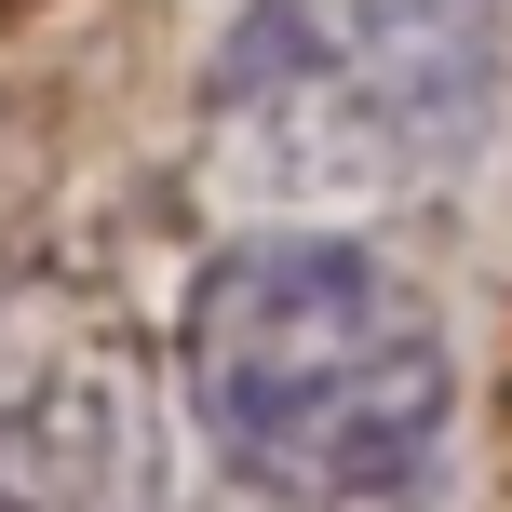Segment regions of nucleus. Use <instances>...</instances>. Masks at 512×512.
<instances>
[{
    "label": "nucleus",
    "instance_id": "obj_1",
    "mask_svg": "<svg viewBox=\"0 0 512 512\" xmlns=\"http://www.w3.org/2000/svg\"><path fill=\"white\" fill-rule=\"evenodd\" d=\"M176 391L230 486L337 512L432 472L459 351L445 310L351 230H243L176 297Z\"/></svg>",
    "mask_w": 512,
    "mask_h": 512
},
{
    "label": "nucleus",
    "instance_id": "obj_2",
    "mask_svg": "<svg viewBox=\"0 0 512 512\" xmlns=\"http://www.w3.org/2000/svg\"><path fill=\"white\" fill-rule=\"evenodd\" d=\"M486 122H499L486 0H243L203 68V135L256 203H283L270 230L418 203L486 149Z\"/></svg>",
    "mask_w": 512,
    "mask_h": 512
},
{
    "label": "nucleus",
    "instance_id": "obj_3",
    "mask_svg": "<svg viewBox=\"0 0 512 512\" xmlns=\"http://www.w3.org/2000/svg\"><path fill=\"white\" fill-rule=\"evenodd\" d=\"M0 512H176L162 364L95 283H0Z\"/></svg>",
    "mask_w": 512,
    "mask_h": 512
}]
</instances>
